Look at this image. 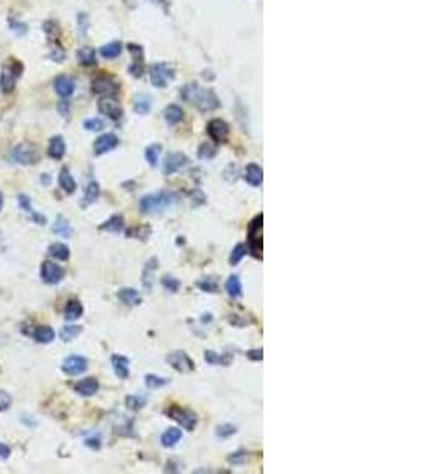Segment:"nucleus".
<instances>
[{"label":"nucleus","mask_w":421,"mask_h":474,"mask_svg":"<svg viewBox=\"0 0 421 474\" xmlns=\"http://www.w3.org/2000/svg\"><path fill=\"white\" fill-rule=\"evenodd\" d=\"M182 97H183V100H186L188 103L194 105L202 112L215 111L216 108H220V98L216 97V93L212 89L199 87V85L194 82L185 85V87L182 89Z\"/></svg>","instance_id":"nucleus-1"},{"label":"nucleus","mask_w":421,"mask_h":474,"mask_svg":"<svg viewBox=\"0 0 421 474\" xmlns=\"http://www.w3.org/2000/svg\"><path fill=\"white\" fill-rule=\"evenodd\" d=\"M177 195L173 192H156L150 193L141 198L139 209L145 215H153V213H161L170 206L177 203Z\"/></svg>","instance_id":"nucleus-2"},{"label":"nucleus","mask_w":421,"mask_h":474,"mask_svg":"<svg viewBox=\"0 0 421 474\" xmlns=\"http://www.w3.org/2000/svg\"><path fill=\"white\" fill-rule=\"evenodd\" d=\"M248 247L250 251L257 260L264 258V217L259 213L248 225Z\"/></svg>","instance_id":"nucleus-3"},{"label":"nucleus","mask_w":421,"mask_h":474,"mask_svg":"<svg viewBox=\"0 0 421 474\" xmlns=\"http://www.w3.org/2000/svg\"><path fill=\"white\" fill-rule=\"evenodd\" d=\"M166 416H167V418H170L172 421H176L179 425H182L185 430H188V432L194 430V427L197 424L196 414L191 409H188V408L170 406L169 409H166Z\"/></svg>","instance_id":"nucleus-4"},{"label":"nucleus","mask_w":421,"mask_h":474,"mask_svg":"<svg viewBox=\"0 0 421 474\" xmlns=\"http://www.w3.org/2000/svg\"><path fill=\"white\" fill-rule=\"evenodd\" d=\"M11 158L19 165H35L40 160V153L30 142H22L11 150Z\"/></svg>","instance_id":"nucleus-5"},{"label":"nucleus","mask_w":421,"mask_h":474,"mask_svg":"<svg viewBox=\"0 0 421 474\" xmlns=\"http://www.w3.org/2000/svg\"><path fill=\"white\" fill-rule=\"evenodd\" d=\"M173 78V70L167 64H153L150 67V81L155 87L164 89Z\"/></svg>","instance_id":"nucleus-6"},{"label":"nucleus","mask_w":421,"mask_h":474,"mask_svg":"<svg viewBox=\"0 0 421 474\" xmlns=\"http://www.w3.org/2000/svg\"><path fill=\"white\" fill-rule=\"evenodd\" d=\"M166 361L169 365H172L177 371L180 373H188L194 370V362L193 359L188 356L185 351H172L169 353V356L166 357Z\"/></svg>","instance_id":"nucleus-7"},{"label":"nucleus","mask_w":421,"mask_h":474,"mask_svg":"<svg viewBox=\"0 0 421 474\" xmlns=\"http://www.w3.org/2000/svg\"><path fill=\"white\" fill-rule=\"evenodd\" d=\"M63 275H65V272H63V269L59 264L51 263V261L43 263V266H41V278H43V281H45V283L57 285V283L62 281Z\"/></svg>","instance_id":"nucleus-8"},{"label":"nucleus","mask_w":421,"mask_h":474,"mask_svg":"<svg viewBox=\"0 0 421 474\" xmlns=\"http://www.w3.org/2000/svg\"><path fill=\"white\" fill-rule=\"evenodd\" d=\"M207 133L215 142L223 144L229 138V125L221 119H213L207 125Z\"/></svg>","instance_id":"nucleus-9"},{"label":"nucleus","mask_w":421,"mask_h":474,"mask_svg":"<svg viewBox=\"0 0 421 474\" xmlns=\"http://www.w3.org/2000/svg\"><path fill=\"white\" fill-rule=\"evenodd\" d=\"M89 367V362H87V359L82 357V356H69L63 361V365H62V370L66 373L69 376H76V375H81L84 373Z\"/></svg>","instance_id":"nucleus-10"},{"label":"nucleus","mask_w":421,"mask_h":474,"mask_svg":"<svg viewBox=\"0 0 421 474\" xmlns=\"http://www.w3.org/2000/svg\"><path fill=\"white\" fill-rule=\"evenodd\" d=\"M92 90H93V93H96V95L109 97V95L117 93L119 85L115 84L111 78H108V76H96V78L92 81Z\"/></svg>","instance_id":"nucleus-11"},{"label":"nucleus","mask_w":421,"mask_h":474,"mask_svg":"<svg viewBox=\"0 0 421 474\" xmlns=\"http://www.w3.org/2000/svg\"><path fill=\"white\" fill-rule=\"evenodd\" d=\"M98 111L101 114H104V116H108L109 119H112V120H119L122 117V112H123L122 106H120V103L117 102V100L109 98V97L99 100Z\"/></svg>","instance_id":"nucleus-12"},{"label":"nucleus","mask_w":421,"mask_h":474,"mask_svg":"<svg viewBox=\"0 0 421 474\" xmlns=\"http://www.w3.org/2000/svg\"><path fill=\"white\" fill-rule=\"evenodd\" d=\"M188 162L186 155L180 153V152H172L166 156L164 160V166H163V171L166 176H170V174H176L177 171H180Z\"/></svg>","instance_id":"nucleus-13"},{"label":"nucleus","mask_w":421,"mask_h":474,"mask_svg":"<svg viewBox=\"0 0 421 474\" xmlns=\"http://www.w3.org/2000/svg\"><path fill=\"white\" fill-rule=\"evenodd\" d=\"M119 146V139L115 135L112 133H106V135H101L93 144V150L96 155H103L106 152H111L112 149H115Z\"/></svg>","instance_id":"nucleus-14"},{"label":"nucleus","mask_w":421,"mask_h":474,"mask_svg":"<svg viewBox=\"0 0 421 474\" xmlns=\"http://www.w3.org/2000/svg\"><path fill=\"white\" fill-rule=\"evenodd\" d=\"M54 89L62 98H66L75 92V81L66 75H60V76H57L54 81Z\"/></svg>","instance_id":"nucleus-15"},{"label":"nucleus","mask_w":421,"mask_h":474,"mask_svg":"<svg viewBox=\"0 0 421 474\" xmlns=\"http://www.w3.org/2000/svg\"><path fill=\"white\" fill-rule=\"evenodd\" d=\"M18 75H19V71H14V68H8V67L4 68V71L0 73V89H2V92L10 93L14 90Z\"/></svg>","instance_id":"nucleus-16"},{"label":"nucleus","mask_w":421,"mask_h":474,"mask_svg":"<svg viewBox=\"0 0 421 474\" xmlns=\"http://www.w3.org/2000/svg\"><path fill=\"white\" fill-rule=\"evenodd\" d=\"M111 362H112L114 373L120 380H126L129 376V359L128 357L120 356V354H114L111 357Z\"/></svg>","instance_id":"nucleus-17"},{"label":"nucleus","mask_w":421,"mask_h":474,"mask_svg":"<svg viewBox=\"0 0 421 474\" xmlns=\"http://www.w3.org/2000/svg\"><path fill=\"white\" fill-rule=\"evenodd\" d=\"M98 387H99V384H98L96 378H85V380H81L75 384V391L84 397H90V395L98 392Z\"/></svg>","instance_id":"nucleus-18"},{"label":"nucleus","mask_w":421,"mask_h":474,"mask_svg":"<svg viewBox=\"0 0 421 474\" xmlns=\"http://www.w3.org/2000/svg\"><path fill=\"white\" fill-rule=\"evenodd\" d=\"M244 179L251 186H259L264 180V171L259 165L256 163H250L246 166V172H244Z\"/></svg>","instance_id":"nucleus-19"},{"label":"nucleus","mask_w":421,"mask_h":474,"mask_svg":"<svg viewBox=\"0 0 421 474\" xmlns=\"http://www.w3.org/2000/svg\"><path fill=\"white\" fill-rule=\"evenodd\" d=\"M65 150H66V146H65V141L62 136H52L51 141H49V146H48V153L51 158L54 160H60L65 155Z\"/></svg>","instance_id":"nucleus-20"},{"label":"nucleus","mask_w":421,"mask_h":474,"mask_svg":"<svg viewBox=\"0 0 421 474\" xmlns=\"http://www.w3.org/2000/svg\"><path fill=\"white\" fill-rule=\"evenodd\" d=\"M133 106H134L136 114H139V116H145V114L150 112L152 97L149 93H137L133 100Z\"/></svg>","instance_id":"nucleus-21"},{"label":"nucleus","mask_w":421,"mask_h":474,"mask_svg":"<svg viewBox=\"0 0 421 474\" xmlns=\"http://www.w3.org/2000/svg\"><path fill=\"white\" fill-rule=\"evenodd\" d=\"M234 361V354H218L215 351H205V362L212 364V365H230V362Z\"/></svg>","instance_id":"nucleus-22"},{"label":"nucleus","mask_w":421,"mask_h":474,"mask_svg":"<svg viewBox=\"0 0 421 474\" xmlns=\"http://www.w3.org/2000/svg\"><path fill=\"white\" fill-rule=\"evenodd\" d=\"M158 266V260L156 258H152V260L144 266V272H142V285L144 288L150 291L152 290V283H153V272Z\"/></svg>","instance_id":"nucleus-23"},{"label":"nucleus","mask_w":421,"mask_h":474,"mask_svg":"<svg viewBox=\"0 0 421 474\" xmlns=\"http://www.w3.org/2000/svg\"><path fill=\"white\" fill-rule=\"evenodd\" d=\"M82 304L76 299H71L66 302V307H65V318L68 321H75V320H79L82 316Z\"/></svg>","instance_id":"nucleus-24"},{"label":"nucleus","mask_w":421,"mask_h":474,"mask_svg":"<svg viewBox=\"0 0 421 474\" xmlns=\"http://www.w3.org/2000/svg\"><path fill=\"white\" fill-rule=\"evenodd\" d=\"M117 296H119V299L122 300V302L125 305H128V307H133V305H139L141 304V296L133 288H123V290L119 291Z\"/></svg>","instance_id":"nucleus-25"},{"label":"nucleus","mask_w":421,"mask_h":474,"mask_svg":"<svg viewBox=\"0 0 421 474\" xmlns=\"http://www.w3.org/2000/svg\"><path fill=\"white\" fill-rule=\"evenodd\" d=\"M123 225H125L123 217L117 213V215H112L108 222H104L103 225H101L99 229L101 231H108V233H120L123 229Z\"/></svg>","instance_id":"nucleus-26"},{"label":"nucleus","mask_w":421,"mask_h":474,"mask_svg":"<svg viewBox=\"0 0 421 474\" xmlns=\"http://www.w3.org/2000/svg\"><path fill=\"white\" fill-rule=\"evenodd\" d=\"M182 439V430L179 428H167L161 435V444L164 448H172Z\"/></svg>","instance_id":"nucleus-27"},{"label":"nucleus","mask_w":421,"mask_h":474,"mask_svg":"<svg viewBox=\"0 0 421 474\" xmlns=\"http://www.w3.org/2000/svg\"><path fill=\"white\" fill-rule=\"evenodd\" d=\"M52 231L57 234V236H60V237H69L71 234H73V228H71V225H69V222L66 220V218H63V217H57V220H55V223H54V226H52Z\"/></svg>","instance_id":"nucleus-28"},{"label":"nucleus","mask_w":421,"mask_h":474,"mask_svg":"<svg viewBox=\"0 0 421 474\" xmlns=\"http://www.w3.org/2000/svg\"><path fill=\"white\" fill-rule=\"evenodd\" d=\"M226 291L232 299H237L243 294V288H241V281L237 275H230L226 281Z\"/></svg>","instance_id":"nucleus-29"},{"label":"nucleus","mask_w":421,"mask_h":474,"mask_svg":"<svg viewBox=\"0 0 421 474\" xmlns=\"http://www.w3.org/2000/svg\"><path fill=\"white\" fill-rule=\"evenodd\" d=\"M164 117L169 125H177L183 119V109L177 105H169L164 111Z\"/></svg>","instance_id":"nucleus-30"},{"label":"nucleus","mask_w":421,"mask_h":474,"mask_svg":"<svg viewBox=\"0 0 421 474\" xmlns=\"http://www.w3.org/2000/svg\"><path fill=\"white\" fill-rule=\"evenodd\" d=\"M59 183H60V186L66 192V193H73L76 190V180L73 179V176H71V172L66 169V168H63L62 171H60V176H59Z\"/></svg>","instance_id":"nucleus-31"},{"label":"nucleus","mask_w":421,"mask_h":474,"mask_svg":"<svg viewBox=\"0 0 421 474\" xmlns=\"http://www.w3.org/2000/svg\"><path fill=\"white\" fill-rule=\"evenodd\" d=\"M33 337L38 343H51L55 338V332H54V329L49 326H40L35 330Z\"/></svg>","instance_id":"nucleus-32"},{"label":"nucleus","mask_w":421,"mask_h":474,"mask_svg":"<svg viewBox=\"0 0 421 474\" xmlns=\"http://www.w3.org/2000/svg\"><path fill=\"white\" fill-rule=\"evenodd\" d=\"M49 255L54 256L55 260H60V261H66L69 258V248L65 245V243H52V245L48 248Z\"/></svg>","instance_id":"nucleus-33"},{"label":"nucleus","mask_w":421,"mask_h":474,"mask_svg":"<svg viewBox=\"0 0 421 474\" xmlns=\"http://www.w3.org/2000/svg\"><path fill=\"white\" fill-rule=\"evenodd\" d=\"M99 52L104 59H115V57H119L122 52V45L119 41H112V43H109V45L101 48Z\"/></svg>","instance_id":"nucleus-34"},{"label":"nucleus","mask_w":421,"mask_h":474,"mask_svg":"<svg viewBox=\"0 0 421 474\" xmlns=\"http://www.w3.org/2000/svg\"><path fill=\"white\" fill-rule=\"evenodd\" d=\"M248 253V247L244 245V243H237L234 247V250L230 251V256H229V264L230 266H237L243 258Z\"/></svg>","instance_id":"nucleus-35"},{"label":"nucleus","mask_w":421,"mask_h":474,"mask_svg":"<svg viewBox=\"0 0 421 474\" xmlns=\"http://www.w3.org/2000/svg\"><path fill=\"white\" fill-rule=\"evenodd\" d=\"M78 59L82 65L89 67V65H95L96 64V54L92 48H82L78 52Z\"/></svg>","instance_id":"nucleus-36"},{"label":"nucleus","mask_w":421,"mask_h":474,"mask_svg":"<svg viewBox=\"0 0 421 474\" xmlns=\"http://www.w3.org/2000/svg\"><path fill=\"white\" fill-rule=\"evenodd\" d=\"M99 198V185L96 182H90L85 188V195H84V204H92Z\"/></svg>","instance_id":"nucleus-37"},{"label":"nucleus","mask_w":421,"mask_h":474,"mask_svg":"<svg viewBox=\"0 0 421 474\" xmlns=\"http://www.w3.org/2000/svg\"><path fill=\"white\" fill-rule=\"evenodd\" d=\"M145 403H147V398H145L144 395H128L126 397V406L131 411H139L141 408L145 406Z\"/></svg>","instance_id":"nucleus-38"},{"label":"nucleus","mask_w":421,"mask_h":474,"mask_svg":"<svg viewBox=\"0 0 421 474\" xmlns=\"http://www.w3.org/2000/svg\"><path fill=\"white\" fill-rule=\"evenodd\" d=\"M159 153H161V146L159 144H152L145 149V158H147V162L150 166H156L158 165V158H159Z\"/></svg>","instance_id":"nucleus-39"},{"label":"nucleus","mask_w":421,"mask_h":474,"mask_svg":"<svg viewBox=\"0 0 421 474\" xmlns=\"http://www.w3.org/2000/svg\"><path fill=\"white\" fill-rule=\"evenodd\" d=\"M215 155H216V147L213 144H210V142H204V144H202L197 150V156L200 158V160H210V158H213Z\"/></svg>","instance_id":"nucleus-40"},{"label":"nucleus","mask_w":421,"mask_h":474,"mask_svg":"<svg viewBox=\"0 0 421 474\" xmlns=\"http://www.w3.org/2000/svg\"><path fill=\"white\" fill-rule=\"evenodd\" d=\"M81 330H82V327H79V326H65L60 332V337L63 341H71L73 338H76L81 334Z\"/></svg>","instance_id":"nucleus-41"},{"label":"nucleus","mask_w":421,"mask_h":474,"mask_svg":"<svg viewBox=\"0 0 421 474\" xmlns=\"http://www.w3.org/2000/svg\"><path fill=\"white\" fill-rule=\"evenodd\" d=\"M169 383V380L166 378H161V376H156V375H147L145 376V386L149 387V389H159V387H163Z\"/></svg>","instance_id":"nucleus-42"},{"label":"nucleus","mask_w":421,"mask_h":474,"mask_svg":"<svg viewBox=\"0 0 421 474\" xmlns=\"http://www.w3.org/2000/svg\"><path fill=\"white\" fill-rule=\"evenodd\" d=\"M235 433H237V428L232 424H221V425L216 427V435L220 438H229Z\"/></svg>","instance_id":"nucleus-43"},{"label":"nucleus","mask_w":421,"mask_h":474,"mask_svg":"<svg viewBox=\"0 0 421 474\" xmlns=\"http://www.w3.org/2000/svg\"><path fill=\"white\" fill-rule=\"evenodd\" d=\"M227 460L232 465H243V463H246L250 460V454L244 452V451H240V452H235V454H230L227 457Z\"/></svg>","instance_id":"nucleus-44"},{"label":"nucleus","mask_w":421,"mask_h":474,"mask_svg":"<svg viewBox=\"0 0 421 474\" xmlns=\"http://www.w3.org/2000/svg\"><path fill=\"white\" fill-rule=\"evenodd\" d=\"M196 285H197V288H200L205 293H218V283L213 278H204V280L197 281Z\"/></svg>","instance_id":"nucleus-45"},{"label":"nucleus","mask_w":421,"mask_h":474,"mask_svg":"<svg viewBox=\"0 0 421 474\" xmlns=\"http://www.w3.org/2000/svg\"><path fill=\"white\" fill-rule=\"evenodd\" d=\"M161 283H163L164 288H166V290H169L170 293H177V291L180 290V280L173 278V277L166 275V277H163Z\"/></svg>","instance_id":"nucleus-46"},{"label":"nucleus","mask_w":421,"mask_h":474,"mask_svg":"<svg viewBox=\"0 0 421 474\" xmlns=\"http://www.w3.org/2000/svg\"><path fill=\"white\" fill-rule=\"evenodd\" d=\"M128 236L129 237H137L139 240H145L149 239L150 236V226L145 225V226H139L136 231H128Z\"/></svg>","instance_id":"nucleus-47"},{"label":"nucleus","mask_w":421,"mask_h":474,"mask_svg":"<svg viewBox=\"0 0 421 474\" xmlns=\"http://www.w3.org/2000/svg\"><path fill=\"white\" fill-rule=\"evenodd\" d=\"M103 127H104V123L99 119H89V120L84 122V128L89 132H101L103 130Z\"/></svg>","instance_id":"nucleus-48"},{"label":"nucleus","mask_w":421,"mask_h":474,"mask_svg":"<svg viewBox=\"0 0 421 474\" xmlns=\"http://www.w3.org/2000/svg\"><path fill=\"white\" fill-rule=\"evenodd\" d=\"M11 395L5 391H0V411H7L11 406Z\"/></svg>","instance_id":"nucleus-49"},{"label":"nucleus","mask_w":421,"mask_h":474,"mask_svg":"<svg viewBox=\"0 0 421 474\" xmlns=\"http://www.w3.org/2000/svg\"><path fill=\"white\" fill-rule=\"evenodd\" d=\"M246 357L248 359H251V361H262L264 359V351L262 350H250L248 353H246Z\"/></svg>","instance_id":"nucleus-50"},{"label":"nucleus","mask_w":421,"mask_h":474,"mask_svg":"<svg viewBox=\"0 0 421 474\" xmlns=\"http://www.w3.org/2000/svg\"><path fill=\"white\" fill-rule=\"evenodd\" d=\"M51 59H52L54 62H62V60L65 59V51L60 49V48L52 49V51H51Z\"/></svg>","instance_id":"nucleus-51"},{"label":"nucleus","mask_w":421,"mask_h":474,"mask_svg":"<svg viewBox=\"0 0 421 474\" xmlns=\"http://www.w3.org/2000/svg\"><path fill=\"white\" fill-rule=\"evenodd\" d=\"M78 19H79V30H81L82 35H85V28L89 27V25H87V24H89V18H87V14L81 13L78 16Z\"/></svg>","instance_id":"nucleus-52"},{"label":"nucleus","mask_w":421,"mask_h":474,"mask_svg":"<svg viewBox=\"0 0 421 474\" xmlns=\"http://www.w3.org/2000/svg\"><path fill=\"white\" fill-rule=\"evenodd\" d=\"M19 206H21L24 210H27V212H32L30 199H28V196H25V195H19Z\"/></svg>","instance_id":"nucleus-53"},{"label":"nucleus","mask_w":421,"mask_h":474,"mask_svg":"<svg viewBox=\"0 0 421 474\" xmlns=\"http://www.w3.org/2000/svg\"><path fill=\"white\" fill-rule=\"evenodd\" d=\"M193 201L196 204H204L205 203V195L202 193L200 190H194V193H193Z\"/></svg>","instance_id":"nucleus-54"},{"label":"nucleus","mask_w":421,"mask_h":474,"mask_svg":"<svg viewBox=\"0 0 421 474\" xmlns=\"http://www.w3.org/2000/svg\"><path fill=\"white\" fill-rule=\"evenodd\" d=\"M11 30H18V34L22 35L27 32V25L21 24V22H11Z\"/></svg>","instance_id":"nucleus-55"},{"label":"nucleus","mask_w":421,"mask_h":474,"mask_svg":"<svg viewBox=\"0 0 421 474\" xmlns=\"http://www.w3.org/2000/svg\"><path fill=\"white\" fill-rule=\"evenodd\" d=\"M85 446H89L92 449H98L99 448V438H89L85 439Z\"/></svg>","instance_id":"nucleus-56"},{"label":"nucleus","mask_w":421,"mask_h":474,"mask_svg":"<svg viewBox=\"0 0 421 474\" xmlns=\"http://www.w3.org/2000/svg\"><path fill=\"white\" fill-rule=\"evenodd\" d=\"M10 454H11V449H10L8 446H5V444L0 443V457H2V458H8Z\"/></svg>","instance_id":"nucleus-57"},{"label":"nucleus","mask_w":421,"mask_h":474,"mask_svg":"<svg viewBox=\"0 0 421 474\" xmlns=\"http://www.w3.org/2000/svg\"><path fill=\"white\" fill-rule=\"evenodd\" d=\"M180 468V465H176L172 460L170 462H167V468H166V471H172V472H177V471H180L179 469Z\"/></svg>","instance_id":"nucleus-58"},{"label":"nucleus","mask_w":421,"mask_h":474,"mask_svg":"<svg viewBox=\"0 0 421 474\" xmlns=\"http://www.w3.org/2000/svg\"><path fill=\"white\" fill-rule=\"evenodd\" d=\"M68 109H69L68 102H62V103L59 105V111H60L62 114H66V112H68Z\"/></svg>","instance_id":"nucleus-59"},{"label":"nucleus","mask_w":421,"mask_h":474,"mask_svg":"<svg viewBox=\"0 0 421 474\" xmlns=\"http://www.w3.org/2000/svg\"><path fill=\"white\" fill-rule=\"evenodd\" d=\"M2 207H4V196L0 193V210H2Z\"/></svg>","instance_id":"nucleus-60"}]
</instances>
